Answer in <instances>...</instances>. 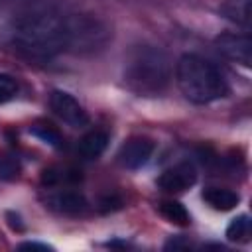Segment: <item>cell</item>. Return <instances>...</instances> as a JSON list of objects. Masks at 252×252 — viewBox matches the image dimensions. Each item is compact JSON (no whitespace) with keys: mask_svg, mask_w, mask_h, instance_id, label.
Here are the masks:
<instances>
[{"mask_svg":"<svg viewBox=\"0 0 252 252\" xmlns=\"http://www.w3.org/2000/svg\"><path fill=\"white\" fill-rule=\"evenodd\" d=\"M12 41L30 57L45 59L69 51V14L45 2L30 4L14 20Z\"/></svg>","mask_w":252,"mask_h":252,"instance_id":"cell-1","label":"cell"},{"mask_svg":"<svg viewBox=\"0 0 252 252\" xmlns=\"http://www.w3.org/2000/svg\"><path fill=\"white\" fill-rule=\"evenodd\" d=\"M175 81L181 94L193 104H209L228 94L222 73L205 57L185 53L175 65Z\"/></svg>","mask_w":252,"mask_h":252,"instance_id":"cell-2","label":"cell"},{"mask_svg":"<svg viewBox=\"0 0 252 252\" xmlns=\"http://www.w3.org/2000/svg\"><path fill=\"white\" fill-rule=\"evenodd\" d=\"M171 79V65L167 55L152 45L136 47L124 65V83L126 87L140 96H158L161 94Z\"/></svg>","mask_w":252,"mask_h":252,"instance_id":"cell-3","label":"cell"},{"mask_svg":"<svg viewBox=\"0 0 252 252\" xmlns=\"http://www.w3.org/2000/svg\"><path fill=\"white\" fill-rule=\"evenodd\" d=\"M69 51L94 53L110 39V30L89 14H69Z\"/></svg>","mask_w":252,"mask_h":252,"instance_id":"cell-4","label":"cell"},{"mask_svg":"<svg viewBox=\"0 0 252 252\" xmlns=\"http://www.w3.org/2000/svg\"><path fill=\"white\" fill-rule=\"evenodd\" d=\"M49 106L63 122H67L73 128H83L89 124L87 110L79 104V100L73 94H69L65 91H53L49 94Z\"/></svg>","mask_w":252,"mask_h":252,"instance_id":"cell-5","label":"cell"},{"mask_svg":"<svg viewBox=\"0 0 252 252\" xmlns=\"http://www.w3.org/2000/svg\"><path fill=\"white\" fill-rule=\"evenodd\" d=\"M154 150H156V146H154V142H152L150 138L134 136V138L126 140V142L120 146L116 158H118V163H120L122 167L138 169V167H142V165L148 163V159L152 158Z\"/></svg>","mask_w":252,"mask_h":252,"instance_id":"cell-6","label":"cell"},{"mask_svg":"<svg viewBox=\"0 0 252 252\" xmlns=\"http://www.w3.org/2000/svg\"><path fill=\"white\" fill-rule=\"evenodd\" d=\"M217 49L230 61L240 63L242 67H250L252 61V43L248 35L240 33H220L215 39Z\"/></svg>","mask_w":252,"mask_h":252,"instance_id":"cell-7","label":"cell"},{"mask_svg":"<svg viewBox=\"0 0 252 252\" xmlns=\"http://www.w3.org/2000/svg\"><path fill=\"white\" fill-rule=\"evenodd\" d=\"M195 181H197V171H195L193 163H189V161H181V163L165 169L158 177L159 189H163L167 193H181V191L189 189L191 185H195Z\"/></svg>","mask_w":252,"mask_h":252,"instance_id":"cell-8","label":"cell"},{"mask_svg":"<svg viewBox=\"0 0 252 252\" xmlns=\"http://www.w3.org/2000/svg\"><path fill=\"white\" fill-rule=\"evenodd\" d=\"M49 207L63 215H83L89 209V201L79 191H59L47 199Z\"/></svg>","mask_w":252,"mask_h":252,"instance_id":"cell-9","label":"cell"},{"mask_svg":"<svg viewBox=\"0 0 252 252\" xmlns=\"http://www.w3.org/2000/svg\"><path fill=\"white\" fill-rule=\"evenodd\" d=\"M203 199L215 211H230L238 205L240 195L230 189H224V187H207L203 191Z\"/></svg>","mask_w":252,"mask_h":252,"instance_id":"cell-10","label":"cell"},{"mask_svg":"<svg viewBox=\"0 0 252 252\" xmlns=\"http://www.w3.org/2000/svg\"><path fill=\"white\" fill-rule=\"evenodd\" d=\"M108 146V134L104 130H91L79 142V154L87 159H96Z\"/></svg>","mask_w":252,"mask_h":252,"instance_id":"cell-11","label":"cell"},{"mask_svg":"<svg viewBox=\"0 0 252 252\" xmlns=\"http://www.w3.org/2000/svg\"><path fill=\"white\" fill-rule=\"evenodd\" d=\"M81 181V171L73 167H47L41 171V185L55 187L61 183H77Z\"/></svg>","mask_w":252,"mask_h":252,"instance_id":"cell-12","label":"cell"},{"mask_svg":"<svg viewBox=\"0 0 252 252\" xmlns=\"http://www.w3.org/2000/svg\"><path fill=\"white\" fill-rule=\"evenodd\" d=\"M159 213L173 224L179 226H187L191 222V217L187 213V209L179 203V201H161L159 203Z\"/></svg>","mask_w":252,"mask_h":252,"instance_id":"cell-13","label":"cell"},{"mask_svg":"<svg viewBox=\"0 0 252 252\" xmlns=\"http://www.w3.org/2000/svg\"><path fill=\"white\" fill-rule=\"evenodd\" d=\"M226 238L230 242H248L250 240V217L238 215L226 226Z\"/></svg>","mask_w":252,"mask_h":252,"instance_id":"cell-14","label":"cell"},{"mask_svg":"<svg viewBox=\"0 0 252 252\" xmlns=\"http://www.w3.org/2000/svg\"><path fill=\"white\" fill-rule=\"evenodd\" d=\"M220 12L224 14V18H228L236 24L248 26V22H250V0H232V2L224 4L220 8Z\"/></svg>","mask_w":252,"mask_h":252,"instance_id":"cell-15","label":"cell"},{"mask_svg":"<svg viewBox=\"0 0 252 252\" xmlns=\"http://www.w3.org/2000/svg\"><path fill=\"white\" fill-rule=\"evenodd\" d=\"M20 171V159L10 152H0V181H14Z\"/></svg>","mask_w":252,"mask_h":252,"instance_id":"cell-16","label":"cell"},{"mask_svg":"<svg viewBox=\"0 0 252 252\" xmlns=\"http://www.w3.org/2000/svg\"><path fill=\"white\" fill-rule=\"evenodd\" d=\"M30 132L35 136V138H39L41 142H45V144H49V146H61V134L51 126V124H33L32 128H30Z\"/></svg>","mask_w":252,"mask_h":252,"instance_id":"cell-17","label":"cell"},{"mask_svg":"<svg viewBox=\"0 0 252 252\" xmlns=\"http://www.w3.org/2000/svg\"><path fill=\"white\" fill-rule=\"evenodd\" d=\"M18 93V83L12 75L8 73H0V104L12 100Z\"/></svg>","mask_w":252,"mask_h":252,"instance_id":"cell-18","label":"cell"},{"mask_svg":"<svg viewBox=\"0 0 252 252\" xmlns=\"http://www.w3.org/2000/svg\"><path fill=\"white\" fill-rule=\"evenodd\" d=\"M122 207V201L118 199V197H104L102 201H100V211L102 213H108V211H116V209H120Z\"/></svg>","mask_w":252,"mask_h":252,"instance_id":"cell-19","label":"cell"},{"mask_svg":"<svg viewBox=\"0 0 252 252\" xmlns=\"http://www.w3.org/2000/svg\"><path fill=\"white\" fill-rule=\"evenodd\" d=\"M6 219H8V224H10L14 230H24V222H22L20 215H16V213H6Z\"/></svg>","mask_w":252,"mask_h":252,"instance_id":"cell-20","label":"cell"},{"mask_svg":"<svg viewBox=\"0 0 252 252\" xmlns=\"http://www.w3.org/2000/svg\"><path fill=\"white\" fill-rule=\"evenodd\" d=\"M18 248L20 250H53L51 246H47V244H39V242H22V244H18Z\"/></svg>","mask_w":252,"mask_h":252,"instance_id":"cell-21","label":"cell"}]
</instances>
